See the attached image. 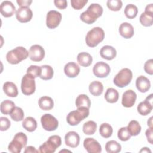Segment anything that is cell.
<instances>
[{
  "mask_svg": "<svg viewBox=\"0 0 153 153\" xmlns=\"http://www.w3.org/2000/svg\"><path fill=\"white\" fill-rule=\"evenodd\" d=\"M103 13V8L99 4H91L87 10L80 15V19L87 24L94 23L97 18L100 17Z\"/></svg>",
  "mask_w": 153,
  "mask_h": 153,
  "instance_id": "1",
  "label": "cell"
},
{
  "mask_svg": "<svg viewBox=\"0 0 153 153\" xmlns=\"http://www.w3.org/2000/svg\"><path fill=\"white\" fill-rule=\"evenodd\" d=\"M28 56L29 52L25 47H17L7 53L6 59L9 63L16 65L26 59Z\"/></svg>",
  "mask_w": 153,
  "mask_h": 153,
  "instance_id": "2",
  "label": "cell"
},
{
  "mask_svg": "<svg viewBox=\"0 0 153 153\" xmlns=\"http://www.w3.org/2000/svg\"><path fill=\"white\" fill-rule=\"evenodd\" d=\"M105 38V32L100 27H95L90 30L85 36V42L90 47H96Z\"/></svg>",
  "mask_w": 153,
  "mask_h": 153,
  "instance_id": "3",
  "label": "cell"
},
{
  "mask_svg": "<svg viewBox=\"0 0 153 153\" xmlns=\"http://www.w3.org/2000/svg\"><path fill=\"white\" fill-rule=\"evenodd\" d=\"M89 115V109L78 108L76 110L71 111L66 117L67 123L72 126L78 125L81 121L86 118Z\"/></svg>",
  "mask_w": 153,
  "mask_h": 153,
  "instance_id": "4",
  "label": "cell"
},
{
  "mask_svg": "<svg viewBox=\"0 0 153 153\" xmlns=\"http://www.w3.org/2000/svg\"><path fill=\"white\" fill-rule=\"evenodd\" d=\"M27 136L23 132H19L14 135L12 141L9 143L8 149L12 153H20L23 148L27 145Z\"/></svg>",
  "mask_w": 153,
  "mask_h": 153,
  "instance_id": "5",
  "label": "cell"
},
{
  "mask_svg": "<svg viewBox=\"0 0 153 153\" xmlns=\"http://www.w3.org/2000/svg\"><path fill=\"white\" fill-rule=\"evenodd\" d=\"M133 78V73L128 68L121 69L114 78V84L120 88H123L128 85Z\"/></svg>",
  "mask_w": 153,
  "mask_h": 153,
  "instance_id": "6",
  "label": "cell"
},
{
  "mask_svg": "<svg viewBox=\"0 0 153 153\" xmlns=\"http://www.w3.org/2000/svg\"><path fill=\"white\" fill-rule=\"evenodd\" d=\"M61 137L58 135H53L48 137V140L40 145L39 151L41 153H53L56 148L61 145Z\"/></svg>",
  "mask_w": 153,
  "mask_h": 153,
  "instance_id": "7",
  "label": "cell"
},
{
  "mask_svg": "<svg viewBox=\"0 0 153 153\" xmlns=\"http://www.w3.org/2000/svg\"><path fill=\"white\" fill-rule=\"evenodd\" d=\"M36 89L35 78L29 74L25 75L21 82V90L23 94L29 96L32 94Z\"/></svg>",
  "mask_w": 153,
  "mask_h": 153,
  "instance_id": "8",
  "label": "cell"
},
{
  "mask_svg": "<svg viewBox=\"0 0 153 153\" xmlns=\"http://www.w3.org/2000/svg\"><path fill=\"white\" fill-rule=\"evenodd\" d=\"M42 128L48 131L56 130L59 126L58 120L50 114H45L41 118Z\"/></svg>",
  "mask_w": 153,
  "mask_h": 153,
  "instance_id": "9",
  "label": "cell"
},
{
  "mask_svg": "<svg viewBox=\"0 0 153 153\" xmlns=\"http://www.w3.org/2000/svg\"><path fill=\"white\" fill-rule=\"evenodd\" d=\"M62 14L56 10H50L46 17V25L49 29H55L60 24L62 20Z\"/></svg>",
  "mask_w": 153,
  "mask_h": 153,
  "instance_id": "10",
  "label": "cell"
},
{
  "mask_svg": "<svg viewBox=\"0 0 153 153\" xmlns=\"http://www.w3.org/2000/svg\"><path fill=\"white\" fill-rule=\"evenodd\" d=\"M111 68L108 64L103 62H98L93 66V72L98 78L106 77L110 73Z\"/></svg>",
  "mask_w": 153,
  "mask_h": 153,
  "instance_id": "11",
  "label": "cell"
},
{
  "mask_svg": "<svg viewBox=\"0 0 153 153\" xmlns=\"http://www.w3.org/2000/svg\"><path fill=\"white\" fill-rule=\"evenodd\" d=\"M29 56L30 60L33 62H40L45 57V50L39 45H33L29 48Z\"/></svg>",
  "mask_w": 153,
  "mask_h": 153,
  "instance_id": "12",
  "label": "cell"
},
{
  "mask_svg": "<svg viewBox=\"0 0 153 153\" xmlns=\"http://www.w3.org/2000/svg\"><path fill=\"white\" fill-rule=\"evenodd\" d=\"M152 108V94H151L138 105L137 109L140 115H147L151 112Z\"/></svg>",
  "mask_w": 153,
  "mask_h": 153,
  "instance_id": "13",
  "label": "cell"
},
{
  "mask_svg": "<svg viewBox=\"0 0 153 153\" xmlns=\"http://www.w3.org/2000/svg\"><path fill=\"white\" fill-rule=\"evenodd\" d=\"M83 145L88 153H99L102 151L100 144L94 138L87 137L85 139Z\"/></svg>",
  "mask_w": 153,
  "mask_h": 153,
  "instance_id": "14",
  "label": "cell"
},
{
  "mask_svg": "<svg viewBox=\"0 0 153 153\" xmlns=\"http://www.w3.org/2000/svg\"><path fill=\"white\" fill-rule=\"evenodd\" d=\"M33 13L29 7H20L16 12V17L21 23H26L32 19Z\"/></svg>",
  "mask_w": 153,
  "mask_h": 153,
  "instance_id": "15",
  "label": "cell"
},
{
  "mask_svg": "<svg viewBox=\"0 0 153 153\" xmlns=\"http://www.w3.org/2000/svg\"><path fill=\"white\" fill-rule=\"evenodd\" d=\"M137 98L136 93L132 90H126L122 96L121 103L123 106L126 108L132 107L135 102Z\"/></svg>",
  "mask_w": 153,
  "mask_h": 153,
  "instance_id": "16",
  "label": "cell"
},
{
  "mask_svg": "<svg viewBox=\"0 0 153 153\" xmlns=\"http://www.w3.org/2000/svg\"><path fill=\"white\" fill-rule=\"evenodd\" d=\"M65 142L67 146L71 148H76L79 144L80 137L76 132L71 131L65 134Z\"/></svg>",
  "mask_w": 153,
  "mask_h": 153,
  "instance_id": "17",
  "label": "cell"
},
{
  "mask_svg": "<svg viewBox=\"0 0 153 153\" xmlns=\"http://www.w3.org/2000/svg\"><path fill=\"white\" fill-rule=\"evenodd\" d=\"M0 12L4 17H10L14 14L16 7L11 1H4L1 4Z\"/></svg>",
  "mask_w": 153,
  "mask_h": 153,
  "instance_id": "18",
  "label": "cell"
},
{
  "mask_svg": "<svg viewBox=\"0 0 153 153\" xmlns=\"http://www.w3.org/2000/svg\"><path fill=\"white\" fill-rule=\"evenodd\" d=\"M80 72V68L75 62H69L64 67V72L69 78L76 77Z\"/></svg>",
  "mask_w": 153,
  "mask_h": 153,
  "instance_id": "19",
  "label": "cell"
},
{
  "mask_svg": "<svg viewBox=\"0 0 153 153\" xmlns=\"http://www.w3.org/2000/svg\"><path fill=\"white\" fill-rule=\"evenodd\" d=\"M118 30L120 35L126 39L131 38L134 33L133 26L127 22L122 23L119 27Z\"/></svg>",
  "mask_w": 153,
  "mask_h": 153,
  "instance_id": "20",
  "label": "cell"
},
{
  "mask_svg": "<svg viewBox=\"0 0 153 153\" xmlns=\"http://www.w3.org/2000/svg\"><path fill=\"white\" fill-rule=\"evenodd\" d=\"M136 86L137 89L141 93H145L149 90L151 87V82L148 78L143 75L139 76L136 81Z\"/></svg>",
  "mask_w": 153,
  "mask_h": 153,
  "instance_id": "21",
  "label": "cell"
},
{
  "mask_svg": "<svg viewBox=\"0 0 153 153\" xmlns=\"http://www.w3.org/2000/svg\"><path fill=\"white\" fill-rule=\"evenodd\" d=\"M101 57L108 60L114 59L117 56V51L115 48L111 45H105L100 50Z\"/></svg>",
  "mask_w": 153,
  "mask_h": 153,
  "instance_id": "22",
  "label": "cell"
},
{
  "mask_svg": "<svg viewBox=\"0 0 153 153\" xmlns=\"http://www.w3.org/2000/svg\"><path fill=\"white\" fill-rule=\"evenodd\" d=\"M3 90L5 94L9 97H15L18 95V90L16 85L10 81H7L4 84Z\"/></svg>",
  "mask_w": 153,
  "mask_h": 153,
  "instance_id": "23",
  "label": "cell"
},
{
  "mask_svg": "<svg viewBox=\"0 0 153 153\" xmlns=\"http://www.w3.org/2000/svg\"><path fill=\"white\" fill-rule=\"evenodd\" d=\"M77 61L81 66L88 67L92 63L93 57L87 52H81L77 56Z\"/></svg>",
  "mask_w": 153,
  "mask_h": 153,
  "instance_id": "24",
  "label": "cell"
},
{
  "mask_svg": "<svg viewBox=\"0 0 153 153\" xmlns=\"http://www.w3.org/2000/svg\"><path fill=\"white\" fill-rule=\"evenodd\" d=\"M39 108L44 111L51 110L54 106V102L51 97L47 96H42L38 100Z\"/></svg>",
  "mask_w": 153,
  "mask_h": 153,
  "instance_id": "25",
  "label": "cell"
},
{
  "mask_svg": "<svg viewBox=\"0 0 153 153\" xmlns=\"http://www.w3.org/2000/svg\"><path fill=\"white\" fill-rule=\"evenodd\" d=\"M88 88L90 93L92 95L94 96H99L103 93V85L101 82L94 81L90 84Z\"/></svg>",
  "mask_w": 153,
  "mask_h": 153,
  "instance_id": "26",
  "label": "cell"
},
{
  "mask_svg": "<svg viewBox=\"0 0 153 153\" xmlns=\"http://www.w3.org/2000/svg\"><path fill=\"white\" fill-rule=\"evenodd\" d=\"M22 126L27 131L32 132L36 129L37 122L34 118L27 117L23 120Z\"/></svg>",
  "mask_w": 153,
  "mask_h": 153,
  "instance_id": "27",
  "label": "cell"
},
{
  "mask_svg": "<svg viewBox=\"0 0 153 153\" xmlns=\"http://www.w3.org/2000/svg\"><path fill=\"white\" fill-rule=\"evenodd\" d=\"M75 105L77 108H86L89 109L91 105V101L89 97L84 94H79L76 99Z\"/></svg>",
  "mask_w": 153,
  "mask_h": 153,
  "instance_id": "28",
  "label": "cell"
},
{
  "mask_svg": "<svg viewBox=\"0 0 153 153\" xmlns=\"http://www.w3.org/2000/svg\"><path fill=\"white\" fill-rule=\"evenodd\" d=\"M119 98V94L117 90L113 88H109L106 90V91L105 94V100L110 103H114L118 101Z\"/></svg>",
  "mask_w": 153,
  "mask_h": 153,
  "instance_id": "29",
  "label": "cell"
},
{
  "mask_svg": "<svg viewBox=\"0 0 153 153\" xmlns=\"http://www.w3.org/2000/svg\"><path fill=\"white\" fill-rule=\"evenodd\" d=\"M41 74L40 75V78L43 80H49L51 79L54 74V71L53 68L47 65H44L41 66Z\"/></svg>",
  "mask_w": 153,
  "mask_h": 153,
  "instance_id": "30",
  "label": "cell"
},
{
  "mask_svg": "<svg viewBox=\"0 0 153 153\" xmlns=\"http://www.w3.org/2000/svg\"><path fill=\"white\" fill-rule=\"evenodd\" d=\"M127 128L130 135L133 136L138 135L141 131V126L136 120H131L130 121Z\"/></svg>",
  "mask_w": 153,
  "mask_h": 153,
  "instance_id": "31",
  "label": "cell"
},
{
  "mask_svg": "<svg viewBox=\"0 0 153 153\" xmlns=\"http://www.w3.org/2000/svg\"><path fill=\"white\" fill-rule=\"evenodd\" d=\"M105 149L108 153H118L121 151V146L117 141L112 140L106 143Z\"/></svg>",
  "mask_w": 153,
  "mask_h": 153,
  "instance_id": "32",
  "label": "cell"
},
{
  "mask_svg": "<svg viewBox=\"0 0 153 153\" xmlns=\"http://www.w3.org/2000/svg\"><path fill=\"white\" fill-rule=\"evenodd\" d=\"M15 107V104L14 103L10 100H4L3 102H1V112L3 114L7 115V114H10L13 109Z\"/></svg>",
  "mask_w": 153,
  "mask_h": 153,
  "instance_id": "33",
  "label": "cell"
},
{
  "mask_svg": "<svg viewBox=\"0 0 153 153\" xmlns=\"http://www.w3.org/2000/svg\"><path fill=\"white\" fill-rule=\"evenodd\" d=\"M113 129L112 126L108 123H102L99 127L100 134L104 138H109L112 136Z\"/></svg>",
  "mask_w": 153,
  "mask_h": 153,
  "instance_id": "34",
  "label": "cell"
},
{
  "mask_svg": "<svg viewBox=\"0 0 153 153\" xmlns=\"http://www.w3.org/2000/svg\"><path fill=\"white\" fill-rule=\"evenodd\" d=\"M97 129V124L93 121H88L83 124V132L87 135L93 134Z\"/></svg>",
  "mask_w": 153,
  "mask_h": 153,
  "instance_id": "35",
  "label": "cell"
},
{
  "mask_svg": "<svg viewBox=\"0 0 153 153\" xmlns=\"http://www.w3.org/2000/svg\"><path fill=\"white\" fill-rule=\"evenodd\" d=\"M137 7L135 5L131 4L127 5L124 8V14L126 15V17L129 19L135 18L137 14Z\"/></svg>",
  "mask_w": 153,
  "mask_h": 153,
  "instance_id": "36",
  "label": "cell"
},
{
  "mask_svg": "<svg viewBox=\"0 0 153 153\" xmlns=\"http://www.w3.org/2000/svg\"><path fill=\"white\" fill-rule=\"evenodd\" d=\"M139 20L142 25L145 27H149L153 24V14L146 13H142L139 17Z\"/></svg>",
  "mask_w": 153,
  "mask_h": 153,
  "instance_id": "37",
  "label": "cell"
},
{
  "mask_svg": "<svg viewBox=\"0 0 153 153\" xmlns=\"http://www.w3.org/2000/svg\"><path fill=\"white\" fill-rule=\"evenodd\" d=\"M11 119L15 121H20L23 120L24 112L22 109L18 106H15L10 114Z\"/></svg>",
  "mask_w": 153,
  "mask_h": 153,
  "instance_id": "38",
  "label": "cell"
},
{
  "mask_svg": "<svg viewBox=\"0 0 153 153\" xmlns=\"http://www.w3.org/2000/svg\"><path fill=\"white\" fill-rule=\"evenodd\" d=\"M106 5L108 8L111 11H118L121 8L123 3L120 0H108L106 2Z\"/></svg>",
  "mask_w": 153,
  "mask_h": 153,
  "instance_id": "39",
  "label": "cell"
},
{
  "mask_svg": "<svg viewBox=\"0 0 153 153\" xmlns=\"http://www.w3.org/2000/svg\"><path fill=\"white\" fill-rule=\"evenodd\" d=\"M117 136L118 139L121 141H127L129 140L131 136L128 131L127 127H123L120 128L118 131Z\"/></svg>",
  "mask_w": 153,
  "mask_h": 153,
  "instance_id": "40",
  "label": "cell"
},
{
  "mask_svg": "<svg viewBox=\"0 0 153 153\" xmlns=\"http://www.w3.org/2000/svg\"><path fill=\"white\" fill-rule=\"evenodd\" d=\"M26 74L30 75L33 78H37L40 76L41 74V68L36 65H30L26 71Z\"/></svg>",
  "mask_w": 153,
  "mask_h": 153,
  "instance_id": "41",
  "label": "cell"
},
{
  "mask_svg": "<svg viewBox=\"0 0 153 153\" xmlns=\"http://www.w3.org/2000/svg\"><path fill=\"white\" fill-rule=\"evenodd\" d=\"M88 2L87 0H71V4L73 8L75 10L82 9Z\"/></svg>",
  "mask_w": 153,
  "mask_h": 153,
  "instance_id": "42",
  "label": "cell"
},
{
  "mask_svg": "<svg viewBox=\"0 0 153 153\" xmlns=\"http://www.w3.org/2000/svg\"><path fill=\"white\" fill-rule=\"evenodd\" d=\"M11 126L10 121L5 117H1L0 118V130L1 131L7 130Z\"/></svg>",
  "mask_w": 153,
  "mask_h": 153,
  "instance_id": "43",
  "label": "cell"
},
{
  "mask_svg": "<svg viewBox=\"0 0 153 153\" xmlns=\"http://www.w3.org/2000/svg\"><path fill=\"white\" fill-rule=\"evenodd\" d=\"M144 70L149 75L153 74V60L152 59L147 60L144 65Z\"/></svg>",
  "mask_w": 153,
  "mask_h": 153,
  "instance_id": "44",
  "label": "cell"
},
{
  "mask_svg": "<svg viewBox=\"0 0 153 153\" xmlns=\"http://www.w3.org/2000/svg\"><path fill=\"white\" fill-rule=\"evenodd\" d=\"M55 6L61 10L65 9L67 7V1L66 0H55L54 1Z\"/></svg>",
  "mask_w": 153,
  "mask_h": 153,
  "instance_id": "45",
  "label": "cell"
},
{
  "mask_svg": "<svg viewBox=\"0 0 153 153\" xmlns=\"http://www.w3.org/2000/svg\"><path fill=\"white\" fill-rule=\"evenodd\" d=\"M152 133H153V128L149 127L145 131V135L146 136L147 140L151 144H152V139H152Z\"/></svg>",
  "mask_w": 153,
  "mask_h": 153,
  "instance_id": "46",
  "label": "cell"
},
{
  "mask_svg": "<svg viewBox=\"0 0 153 153\" xmlns=\"http://www.w3.org/2000/svg\"><path fill=\"white\" fill-rule=\"evenodd\" d=\"M17 3L21 7H29L31 3L32 2V0H17Z\"/></svg>",
  "mask_w": 153,
  "mask_h": 153,
  "instance_id": "47",
  "label": "cell"
},
{
  "mask_svg": "<svg viewBox=\"0 0 153 153\" xmlns=\"http://www.w3.org/2000/svg\"><path fill=\"white\" fill-rule=\"evenodd\" d=\"M39 151L38 150H36V148L32 146H29L26 147L24 153H37Z\"/></svg>",
  "mask_w": 153,
  "mask_h": 153,
  "instance_id": "48",
  "label": "cell"
},
{
  "mask_svg": "<svg viewBox=\"0 0 153 153\" xmlns=\"http://www.w3.org/2000/svg\"><path fill=\"white\" fill-rule=\"evenodd\" d=\"M145 13L153 14V4H150L146 6L145 9Z\"/></svg>",
  "mask_w": 153,
  "mask_h": 153,
  "instance_id": "49",
  "label": "cell"
},
{
  "mask_svg": "<svg viewBox=\"0 0 153 153\" xmlns=\"http://www.w3.org/2000/svg\"><path fill=\"white\" fill-rule=\"evenodd\" d=\"M147 124L150 128H152V117L149 118V119L147 121Z\"/></svg>",
  "mask_w": 153,
  "mask_h": 153,
  "instance_id": "50",
  "label": "cell"
},
{
  "mask_svg": "<svg viewBox=\"0 0 153 153\" xmlns=\"http://www.w3.org/2000/svg\"><path fill=\"white\" fill-rule=\"evenodd\" d=\"M151 152V150L149 149H148V148H146V147H144L140 151V152Z\"/></svg>",
  "mask_w": 153,
  "mask_h": 153,
  "instance_id": "51",
  "label": "cell"
}]
</instances>
